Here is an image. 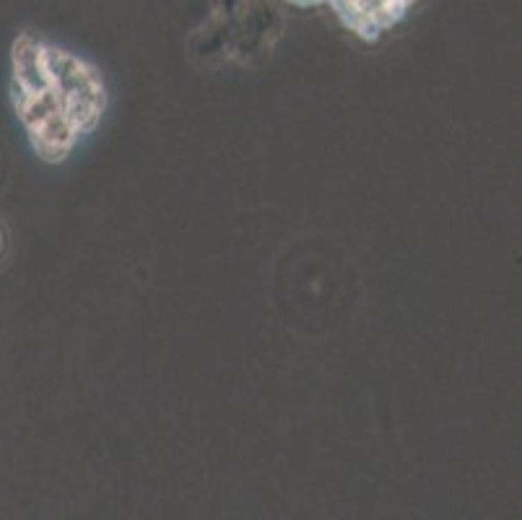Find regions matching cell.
Listing matches in <instances>:
<instances>
[{
	"instance_id": "obj_1",
	"label": "cell",
	"mask_w": 522,
	"mask_h": 520,
	"mask_svg": "<svg viewBox=\"0 0 522 520\" xmlns=\"http://www.w3.org/2000/svg\"><path fill=\"white\" fill-rule=\"evenodd\" d=\"M44 63L50 73V84L63 102L65 115L73 122L75 133H91L104 112V81L94 65L81 57L44 44Z\"/></svg>"
},
{
	"instance_id": "obj_3",
	"label": "cell",
	"mask_w": 522,
	"mask_h": 520,
	"mask_svg": "<svg viewBox=\"0 0 522 520\" xmlns=\"http://www.w3.org/2000/svg\"><path fill=\"white\" fill-rule=\"evenodd\" d=\"M377 3H380V8H382V11L387 13L395 24L403 19L405 11H408V6H411L408 0H377Z\"/></svg>"
},
{
	"instance_id": "obj_4",
	"label": "cell",
	"mask_w": 522,
	"mask_h": 520,
	"mask_svg": "<svg viewBox=\"0 0 522 520\" xmlns=\"http://www.w3.org/2000/svg\"><path fill=\"white\" fill-rule=\"evenodd\" d=\"M408 3H416V0H408Z\"/></svg>"
},
{
	"instance_id": "obj_2",
	"label": "cell",
	"mask_w": 522,
	"mask_h": 520,
	"mask_svg": "<svg viewBox=\"0 0 522 520\" xmlns=\"http://www.w3.org/2000/svg\"><path fill=\"white\" fill-rule=\"evenodd\" d=\"M348 29L359 34L364 42H377V39H380V32H382V29L366 16V13H364V16H356V19L348 24Z\"/></svg>"
}]
</instances>
